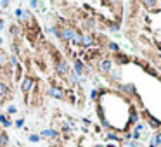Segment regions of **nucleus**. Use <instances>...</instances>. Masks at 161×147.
I'll list each match as a JSON object with an SVG mask.
<instances>
[{
    "label": "nucleus",
    "mask_w": 161,
    "mask_h": 147,
    "mask_svg": "<svg viewBox=\"0 0 161 147\" xmlns=\"http://www.w3.org/2000/svg\"><path fill=\"white\" fill-rule=\"evenodd\" d=\"M57 30H59V38L64 40V42H68V43H71L74 33H76V30H74L73 26H70V24H64V26H61V28H57Z\"/></svg>",
    "instance_id": "f257e3e1"
},
{
    "label": "nucleus",
    "mask_w": 161,
    "mask_h": 147,
    "mask_svg": "<svg viewBox=\"0 0 161 147\" xmlns=\"http://www.w3.org/2000/svg\"><path fill=\"white\" fill-rule=\"evenodd\" d=\"M54 69H56V74H59V76H68L70 74V66L64 59H57L56 64H54Z\"/></svg>",
    "instance_id": "f03ea898"
},
{
    "label": "nucleus",
    "mask_w": 161,
    "mask_h": 147,
    "mask_svg": "<svg viewBox=\"0 0 161 147\" xmlns=\"http://www.w3.org/2000/svg\"><path fill=\"white\" fill-rule=\"evenodd\" d=\"M33 86H35V78L33 76H24L21 82V92L24 95H28L31 90H33Z\"/></svg>",
    "instance_id": "7ed1b4c3"
},
{
    "label": "nucleus",
    "mask_w": 161,
    "mask_h": 147,
    "mask_svg": "<svg viewBox=\"0 0 161 147\" xmlns=\"http://www.w3.org/2000/svg\"><path fill=\"white\" fill-rule=\"evenodd\" d=\"M97 69H99L100 74H109L111 69H113V61L111 59H102L99 64H97Z\"/></svg>",
    "instance_id": "20e7f679"
},
{
    "label": "nucleus",
    "mask_w": 161,
    "mask_h": 147,
    "mask_svg": "<svg viewBox=\"0 0 161 147\" xmlns=\"http://www.w3.org/2000/svg\"><path fill=\"white\" fill-rule=\"evenodd\" d=\"M47 94L50 95V97H54V99H59V100H62V99L66 97L64 90H62V88H59V86H56V85H52V86H50Z\"/></svg>",
    "instance_id": "39448f33"
},
{
    "label": "nucleus",
    "mask_w": 161,
    "mask_h": 147,
    "mask_svg": "<svg viewBox=\"0 0 161 147\" xmlns=\"http://www.w3.org/2000/svg\"><path fill=\"white\" fill-rule=\"evenodd\" d=\"M9 95H11L9 85H7L4 80H0V99H5V97H9Z\"/></svg>",
    "instance_id": "423d86ee"
},
{
    "label": "nucleus",
    "mask_w": 161,
    "mask_h": 147,
    "mask_svg": "<svg viewBox=\"0 0 161 147\" xmlns=\"http://www.w3.org/2000/svg\"><path fill=\"white\" fill-rule=\"evenodd\" d=\"M94 43H95V38H94L92 35L87 33V35H83V36H82V47L88 48V47H92Z\"/></svg>",
    "instance_id": "0eeeda50"
},
{
    "label": "nucleus",
    "mask_w": 161,
    "mask_h": 147,
    "mask_svg": "<svg viewBox=\"0 0 161 147\" xmlns=\"http://www.w3.org/2000/svg\"><path fill=\"white\" fill-rule=\"evenodd\" d=\"M73 69H74V74H76V76H82V74L85 73V66H83V62L78 59L73 62Z\"/></svg>",
    "instance_id": "6e6552de"
},
{
    "label": "nucleus",
    "mask_w": 161,
    "mask_h": 147,
    "mask_svg": "<svg viewBox=\"0 0 161 147\" xmlns=\"http://www.w3.org/2000/svg\"><path fill=\"white\" fill-rule=\"evenodd\" d=\"M40 137H44V138H57L59 137V132L57 130H54V128H47V130H44L42 132V135Z\"/></svg>",
    "instance_id": "1a4fd4ad"
},
{
    "label": "nucleus",
    "mask_w": 161,
    "mask_h": 147,
    "mask_svg": "<svg viewBox=\"0 0 161 147\" xmlns=\"http://www.w3.org/2000/svg\"><path fill=\"white\" fill-rule=\"evenodd\" d=\"M9 145V135L5 130H0V147H7Z\"/></svg>",
    "instance_id": "9d476101"
},
{
    "label": "nucleus",
    "mask_w": 161,
    "mask_h": 147,
    "mask_svg": "<svg viewBox=\"0 0 161 147\" xmlns=\"http://www.w3.org/2000/svg\"><path fill=\"white\" fill-rule=\"evenodd\" d=\"M114 61H116L118 64H128V62H130V57H128V56H123V54H120V52H118L116 57H114Z\"/></svg>",
    "instance_id": "9b49d317"
},
{
    "label": "nucleus",
    "mask_w": 161,
    "mask_h": 147,
    "mask_svg": "<svg viewBox=\"0 0 161 147\" xmlns=\"http://www.w3.org/2000/svg\"><path fill=\"white\" fill-rule=\"evenodd\" d=\"M0 125L4 126V128H9V126H12V121L9 120V116H5V114H0Z\"/></svg>",
    "instance_id": "f8f14e48"
},
{
    "label": "nucleus",
    "mask_w": 161,
    "mask_h": 147,
    "mask_svg": "<svg viewBox=\"0 0 161 147\" xmlns=\"http://www.w3.org/2000/svg\"><path fill=\"white\" fill-rule=\"evenodd\" d=\"M82 36L83 35L80 33V31H76L73 36V40H71V45H78V47H82Z\"/></svg>",
    "instance_id": "ddd939ff"
},
{
    "label": "nucleus",
    "mask_w": 161,
    "mask_h": 147,
    "mask_svg": "<svg viewBox=\"0 0 161 147\" xmlns=\"http://www.w3.org/2000/svg\"><path fill=\"white\" fill-rule=\"evenodd\" d=\"M147 118H149V120H147V121H149V125H151L152 128H159V126H161V121H158L156 118H152L151 114H147Z\"/></svg>",
    "instance_id": "4468645a"
},
{
    "label": "nucleus",
    "mask_w": 161,
    "mask_h": 147,
    "mask_svg": "<svg viewBox=\"0 0 161 147\" xmlns=\"http://www.w3.org/2000/svg\"><path fill=\"white\" fill-rule=\"evenodd\" d=\"M109 76H111V80L118 82V80L121 78V71H120V69H111V73H109Z\"/></svg>",
    "instance_id": "2eb2a0df"
},
{
    "label": "nucleus",
    "mask_w": 161,
    "mask_h": 147,
    "mask_svg": "<svg viewBox=\"0 0 161 147\" xmlns=\"http://www.w3.org/2000/svg\"><path fill=\"white\" fill-rule=\"evenodd\" d=\"M83 26H85L87 30H94V28H95V23H94V19H85V21H83Z\"/></svg>",
    "instance_id": "dca6fc26"
},
{
    "label": "nucleus",
    "mask_w": 161,
    "mask_h": 147,
    "mask_svg": "<svg viewBox=\"0 0 161 147\" xmlns=\"http://www.w3.org/2000/svg\"><path fill=\"white\" fill-rule=\"evenodd\" d=\"M7 61H9V57H7V56L4 54V52L0 50V69H2L5 64H7Z\"/></svg>",
    "instance_id": "f3484780"
},
{
    "label": "nucleus",
    "mask_w": 161,
    "mask_h": 147,
    "mask_svg": "<svg viewBox=\"0 0 161 147\" xmlns=\"http://www.w3.org/2000/svg\"><path fill=\"white\" fill-rule=\"evenodd\" d=\"M108 48L111 52H114V54H118V52H120V47H118V43H114V42H109L108 43Z\"/></svg>",
    "instance_id": "a211bd4d"
},
{
    "label": "nucleus",
    "mask_w": 161,
    "mask_h": 147,
    "mask_svg": "<svg viewBox=\"0 0 161 147\" xmlns=\"http://www.w3.org/2000/svg\"><path fill=\"white\" fill-rule=\"evenodd\" d=\"M68 76H70V82H71V85H76V83H78V76L74 74V71H70V74H68Z\"/></svg>",
    "instance_id": "6ab92c4d"
},
{
    "label": "nucleus",
    "mask_w": 161,
    "mask_h": 147,
    "mask_svg": "<svg viewBox=\"0 0 161 147\" xmlns=\"http://www.w3.org/2000/svg\"><path fill=\"white\" fill-rule=\"evenodd\" d=\"M121 90H125L126 94H135V86L133 85H125V86H121Z\"/></svg>",
    "instance_id": "aec40b11"
},
{
    "label": "nucleus",
    "mask_w": 161,
    "mask_h": 147,
    "mask_svg": "<svg viewBox=\"0 0 161 147\" xmlns=\"http://www.w3.org/2000/svg\"><path fill=\"white\" fill-rule=\"evenodd\" d=\"M139 121V114H137V111H132L130 112V123H137Z\"/></svg>",
    "instance_id": "412c9836"
},
{
    "label": "nucleus",
    "mask_w": 161,
    "mask_h": 147,
    "mask_svg": "<svg viewBox=\"0 0 161 147\" xmlns=\"http://www.w3.org/2000/svg\"><path fill=\"white\" fill-rule=\"evenodd\" d=\"M9 62H11L12 66H16V68L19 66V61H18V57H16V56H11V57H9Z\"/></svg>",
    "instance_id": "4be33fe9"
},
{
    "label": "nucleus",
    "mask_w": 161,
    "mask_h": 147,
    "mask_svg": "<svg viewBox=\"0 0 161 147\" xmlns=\"http://www.w3.org/2000/svg\"><path fill=\"white\" fill-rule=\"evenodd\" d=\"M108 138L109 140H116V142H120V137H118L116 133H113V132H109L108 133Z\"/></svg>",
    "instance_id": "5701e85b"
},
{
    "label": "nucleus",
    "mask_w": 161,
    "mask_h": 147,
    "mask_svg": "<svg viewBox=\"0 0 161 147\" xmlns=\"http://www.w3.org/2000/svg\"><path fill=\"white\" fill-rule=\"evenodd\" d=\"M109 30H111V31H118V30H120V24H116V23H109Z\"/></svg>",
    "instance_id": "b1692460"
},
{
    "label": "nucleus",
    "mask_w": 161,
    "mask_h": 147,
    "mask_svg": "<svg viewBox=\"0 0 161 147\" xmlns=\"http://www.w3.org/2000/svg\"><path fill=\"white\" fill-rule=\"evenodd\" d=\"M142 5L144 7H156V2H151V0H149V2H142Z\"/></svg>",
    "instance_id": "393cba45"
},
{
    "label": "nucleus",
    "mask_w": 161,
    "mask_h": 147,
    "mask_svg": "<svg viewBox=\"0 0 161 147\" xmlns=\"http://www.w3.org/2000/svg\"><path fill=\"white\" fill-rule=\"evenodd\" d=\"M40 135H30V142H40Z\"/></svg>",
    "instance_id": "a878e982"
},
{
    "label": "nucleus",
    "mask_w": 161,
    "mask_h": 147,
    "mask_svg": "<svg viewBox=\"0 0 161 147\" xmlns=\"http://www.w3.org/2000/svg\"><path fill=\"white\" fill-rule=\"evenodd\" d=\"M16 111H18V107H16V106H9V107H7V112H9V114H14Z\"/></svg>",
    "instance_id": "bb28decb"
},
{
    "label": "nucleus",
    "mask_w": 161,
    "mask_h": 147,
    "mask_svg": "<svg viewBox=\"0 0 161 147\" xmlns=\"http://www.w3.org/2000/svg\"><path fill=\"white\" fill-rule=\"evenodd\" d=\"M11 33H12V35H19V28H18V26H11Z\"/></svg>",
    "instance_id": "cd10ccee"
},
{
    "label": "nucleus",
    "mask_w": 161,
    "mask_h": 147,
    "mask_svg": "<svg viewBox=\"0 0 161 147\" xmlns=\"http://www.w3.org/2000/svg\"><path fill=\"white\" fill-rule=\"evenodd\" d=\"M97 95H99V90H92V92H90V99L95 100V99H97Z\"/></svg>",
    "instance_id": "c85d7f7f"
},
{
    "label": "nucleus",
    "mask_w": 161,
    "mask_h": 147,
    "mask_svg": "<svg viewBox=\"0 0 161 147\" xmlns=\"http://www.w3.org/2000/svg\"><path fill=\"white\" fill-rule=\"evenodd\" d=\"M23 125H24V120H18V121H16V128H21Z\"/></svg>",
    "instance_id": "c756f323"
},
{
    "label": "nucleus",
    "mask_w": 161,
    "mask_h": 147,
    "mask_svg": "<svg viewBox=\"0 0 161 147\" xmlns=\"http://www.w3.org/2000/svg\"><path fill=\"white\" fill-rule=\"evenodd\" d=\"M9 2H7V0H2V2H0V7H9Z\"/></svg>",
    "instance_id": "7c9ffc66"
},
{
    "label": "nucleus",
    "mask_w": 161,
    "mask_h": 147,
    "mask_svg": "<svg viewBox=\"0 0 161 147\" xmlns=\"http://www.w3.org/2000/svg\"><path fill=\"white\" fill-rule=\"evenodd\" d=\"M154 142H156L158 145L161 144V133H158V135H156V138H154Z\"/></svg>",
    "instance_id": "2f4dec72"
},
{
    "label": "nucleus",
    "mask_w": 161,
    "mask_h": 147,
    "mask_svg": "<svg viewBox=\"0 0 161 147\" xmlns=\"http://www.w3.org/2000/svg\"><path fill=\"white\" fill-rule=\"evenodd\" d=\"M4 26H5V21H4V19H0V31L4 30Z\"/></svg>",
    "instance_id": "473e14b6"
},
{
    "label": "nucleus",
    "mask_w": 161,
    "mask_h": 147,
    "mask_svg": "<svg viewBox=\"0 0 161 147\" xmlns=\"http://www.w3.org/2000/svg\"><path fill=\"white\" fill-rule=\"evenodd\" d=\"M62 130H64V132H70V126L66 125V123H62Z\"/></svg>",
    "instance_id": "72a5a7b5"
},
{
    "label": "nucleus",
    "mask_w": 161,
    "mask_h": 147,
    "mask_svg": "<svg viewBox=\"0 0 161 147\" xmlns=\"http://www.w3.org/2000/svg\"><path fill=\"white\" fill-rule=\"evenodd\" d=\"M128 147H139V144H137V142H130V144H128Z\"/></svg>",
    "instance_id": "f704fd0d"
},
{
    "label": "nucleus",
    "mask_w": 161,
    "mask_h": 147,
    "mask_svg": "<svg viewBox=\"0 0 161 147\" xmlns=\"http://www.w3.org/2000/svg\"><path fill=\"white\" fill-rule=\"evenodd\" d=\"M2 43H4V40H2V36H0V47H2Z\"/></svg>",
    "instance_id": "c9c22d12"
},
{
    "label": "nucleus",
    "mask_w": 161,
    "mask_h": 147,
    "mask_svg": "<svg viewBox=\"0 0 161 147\" xmlns=\"http://www.w3.org/2000/svg\"><path fill=\"white\" fill-rule=\"evenodd\" d=\"M49 147H59V145H49Z\"/></svg>",
    "instance_id": "e433bc0d"
}]
</instances>
